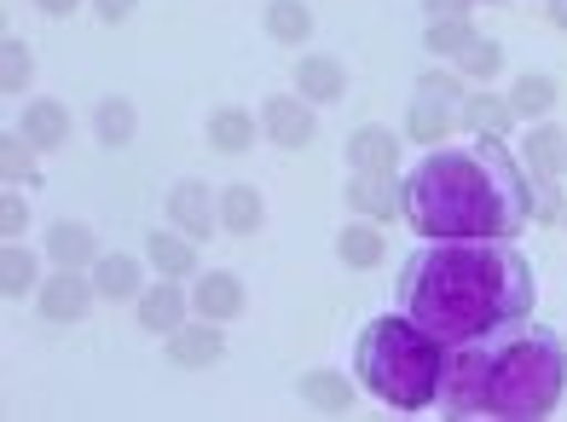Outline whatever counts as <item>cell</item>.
<instances>
[{
	"mask_svg": "<svg viewBox=\"0 0 567 422\" xmlns=\"http://www.w3.org/2000/svg\"><path fill=\"white\" fill-rule=\"evenodd\" d=\"M533 267L504 237H434L417 249L400 278V307L434 341L470 348V341L509 336L533 312Z\"/></svg>",
	"mask_w": 567,
	"mask_h": 422,
	"instance_id": "obj_1",
	"label": "cell"
},
{
	"mask_svg": "<svg viewBox=\"0 0 567 422\" xmlns=\"http://www.w3.org/2000/svg\"><path fill=\"white\" fill-rule=\"evenodd\" d=\"M533 215V186L504 140L475 151H434L405 179V220L417 237H509Z\"/></svg>",
	"mask_w": 567,
	"mask_h": 422,
	"instance_id": "obj_2",
	"label": "cell"
},
{
	"mask_svg": "<svg viewBox=\"0 0 567 422\" xmlns=\"http://www.w3.org/2000/svg\"><path fill=\"white\" fill-rule=\"evenodd\" d=\"M567 348L545 325H515L509 336L470 341L446 353L441 411L452 416H550L561 405Z\"/></svg>",
	"mask_w": 567,
	"mask_h": 422,
	"instance_id": "obj_3",
	"label": "cell"
},
{
	"mask_svg": "<svg viewBox=\"0 0 567 422\" xmlns=\"http://www.w3.org/2000/svg\"><path fill=\"white\" fill-rule=\"evenodd\" d=\"M353 377L365 382L382 405L423 411V405L441 400L446 341H434L417 319H405V312L371 319L365 330H359V348H353Z\"/></svg>",
	"mask_w": 567,
	"mask_h": 422,
	"instance_id": "obj_4",
	"label": "cell"
},
{
	"mask_svg": "<svg viewBox=\"0 0 567 422\" xmlns=\"http://www.w3.org/2000/svg\"><path fill=\"white\" fill-rule=\"evenodd\" d=\"M261 122H267L272 145H284V151H301V145H313V134H319L313 99H301V93H272V99L261 104Z\"/></svg>",
	"mask_w": 567,
	"mask_h": 422,
	"instance_id": "obj_5",
	"label": "cell"
},
{
	"mask_svg": "<svg viewBox=\"0 0 567 422\" xmlns=\"http://www.w3.org/2000/svg\"><path fill=\"white\" fill-rule=\"evenodd\" d=\"M99 301V289H93V272L82 278L75 267H59L53 278L41 284V319L47 325H75L82 312Z\"/></svg>",
	"mask_w": 567,
	"mask_h": 422,
	"instance_id": "obj_6",
	"label": "cell"
},
{
	"mask_svg": "<svg viewBox=\"0 0 567 422\" xmlns=\"http://www.w3.org/2000/svg\"><path fill=\"white\" fill-rule=\"evenodd\" d=\"M348 208H359L365 220H394L405 208V186L394 179V168H365L348 179Z\"/></svg>",
	"mask_w": 567,
	"mask_h": 422,
	"instance_id": "obj_7",
	"label": "cell"
},
{
	"mask_svg": "<svg viewBox=\"0 0 567 422\" xmlns=\"http://www.w3.org/2000/svg\"><path fill=\"white\" fill-rule=\"evenodd\" d=\"M168 220L186 237H209L220 226V203H215V192L203 186V179H179V186L168 192Z\"/></svg>",
	"mask_w": 567,
	"mask_h": 422,
	"instance_id": "obj_8",
	"label": "cell"
},
{
	"mask_svg": "<svg viewBox=\"0 0 567 422\" xmlns=\"http://www.w3.org/2000/svg\"><path fill=\"white\" fill-rule=\"evenodd\" d=\"M192 312V296L179 289V278H163L157 289H140V325L151 336H174Z\"/></svg>",
	"mask_w": 567,
	"mask_h": 422,
	"instance_id": "obj_9",
	"label": "cell"
},
{
	"mask_svg": "<svg viewBox=\"0 0 567 422\" xmlns=\"http://www.w3.org/2000/svg\"><path fill=\"white\" fill-rule=\"evenodd\" d=\"M226 353V336L215 319H197V325H179L168 336V359L179 364V371H203V364H215Z\"/></svg>",
	"mask_w": 567,
	"mask_h": 422,
	"instance_id": "obj_10",
	"label": "cell"
},
{
	"mask_svg": "<svg viewBox=\"0 0 567 422\" xmlns=\"http://www.w3.org/2000/svg\"><path fill=\"white\" fill-rule=\"evenodd\" d=\"M192 307H197V319H215V325L238 319L244 312V278L238 272H203L197 289H192Z\"/></svg>",
	"mask_w": 567,
	"mask_h": 422,
	"instance_id": "obj_11",
	"label": "cell"
},
{
	"mask_svg": "<svg viewBox=\"0 0 567 422\" xmlns=\"http://www.w3.org/2000/svg\"><path fill=\"white\" fill-rule=\"evenodd\" d=\"M348 168L353 174H365V168H394V156H400V134H389L382 122H365V127H353L348 134Z\"/></svg>",
	"mask_w": 567,
	"mask_h": 422,
	"instance_id": "obj_12",
	"label": "cell"
},
{
	"mask_svg": "<svg viewBox=\"0 0 567 422\" xmlns=\"http://www.w3.org/2000/svg\"><path fill=\"white\" fill-rule=\"evenodd\" d=\"M93 289L105 301H140V289H145L140 260L134 255H99L93 260Z\"/></svg>",
	"mask_w": 567,
	"mask_h": 422,
	"instance_id": "obj_13",
	"label": "cell"
},
{
	"mask_svg": "<svg viewBox=\"0 0 567 422\" xmlns=\"http://www.w3.org/2000/svg\"><path fill=\"white\" fill-rule=\"evenodd\" d=\"M47 255L59 260V267H93L99 260V244H93V226H82V220H59L53 231H47Z\"/></svg>",
	"mask_w": 567,
	"mask_h": 422,
	"instance_id": "obj_14",
	"label": "cell"
},
{
	"mask_svg": "<svg viewBox=\"0 0 567 422\" xmlns=\"http://www.w3.org/2000/svg\"><path fill=\"white\" fill-rule=\"evenodd\" d=\"M192 244H197V237H186L179 226H174V231H151V244H145V249H151V267H157L163 278L197 272V249H192Z\"/></svg>",
	"mask_w": 567,
	"mask_h": 422,
	"instance_id": "obj_15",
	"label": "cell"
},
{
	"mask_svg": "<svg viewBox=\"0 0 567 422\" xmlns=\"http://www.w3.org/2000/svg\"><path fill=\"white\" fill-rule=\"evenodd\" d=\"M342 88H348V75H342V64H337V59H301V64H296V93H301V99H313V104H337V99H342Z\"/></svg>",
	"mask_w": 567,
	"mask_h": 422,
	"instance_id": "obj_16",
	"label": "cell"
},
{
	"mask_svg": "<svg viewBox=\"0 0 567 422\" xmlns=\"http://www.w3.org/2000/svg\"><path fill=\"white\" fill-rule=\"evenodd\" d=\"M23 140H30L35 151H59L70 140V111H64V104H53V99L30 104V111H23Z\"/></svg>",
	"mask_w": 567,
	"mask_h": 422,
	"instance_id": "obj_17",
	"label": "cell"
},
{
	"mask_svg": "<svg viewBox=\"0 0 567 422\" xmlns=\"http://www.w3.org/2000/svg\"><path fill=\"white\" fill-rule=\"evenodd\" d=\"M261 220H267V208H261V192H255V186H226L220 192V226L231 237L261 231Z\"/></svg>",
	"mask_w": 567,
	"mask_h": 422,
	"instance_id": "obj_18",
	"label": "cell"
},
{
	"mask_svg": "<svg viewBox=\"0 0 567 422\" xmlns=\"http://www.w3.org/2000/svg\"><path fill=\"white\" fill-rule=\"evenodd\" d=\"M301 400L313 411H324V416H342L353 405V382L342 371H307L301 377Z\"/></svg>",
	"mask_w": 567,
	"mask_h": 422,
	"instance_id": "obj_19",
	"label": "cell"
},
{
	"mask_svg": "<svg viewBox=\"0 0 567 422\" xmlns=\"http://www.w3.org/2000/svg\"><path fill=\"white\" fill-rule=\"evenodd\" d=\"M522 156H527V174L550 179V174H561V156H567V134H561V127H550V122H538L533 134H527V145H522Z\"/></svg>",
	"mask_w": 567,
	"mask_h": 422,
	"instance_id": "obj_20",
	"label": "cell"
},
{
	"mask_svg": "<svg viewBox=\"0 0 567 422\" xmlns=\"http://www.w3.org/2000/svg\"><path fill=\"white\" fill-rule=\"evenodd\" d=\"M209 145L220 156H244L255 145V116L249 111H231V104H226V111H215L209 116Z\"/></svg>",
	"mask_w": 567,
	"mask_h": 422,
	"instance_id": "obj_21",
	"label": "cell"
},
{
	"mask_svg": "<svg viewBox=\"0 0 567 422\" xmlns=\"http://www.w3.org/2000/svg\"><path fill=\"white\" fill-rule=\"evenodd\" d=\"M382 249H389V244H382L377 220H365V226H342V237H337V255H342V267H359V272H365V267H377V260H382Z\"/></svg>",
	"mask_w": 567,
	"mask_h": 422,
	"instance_id": "obj_22",
	"label": "cell"
},
{
	"mask_svg": "<svg viewBox=\"0 0 567 422\" xmlns=\"http://www.w3.org/2000/svg\"><path fill=\"white\" fill-rule=\"evenodd\" d=\"M452 122H457V116L446 111V99H429V93H423L417 104H411L405 134L417 140V145H429V151H434V140H446V134H452Z\"/></svg>",
	"mask_w": 567,
	"mask_h": 422,
	"instance_id": "obj_23",
	"label": "cell"
},
{
	"mask_svg": "<svg viewBox=\"0 0 567 422\" xmlns=\"http://www.w3.org/2000/svg\"><path fill=\"white\" fill-rule=\"evenodd\" d=\"M463 122H470L475 134H486V140H504V134H509V122H515V111H509V99L475 93V99H463Z\"/></svg>",
	"mask_w": 567,
	"mask_h": 422,
	"instance_id": "obj_24",
	"label": "cell"
},
{
	"mask_svg": "<svg viewBox=\"0 0 567 422\" xmlns=\"http://www.w3.org/2000/svg\"><path fill=\"white\" fill-rule=\"evenodd\" d=\"M481 35H475V23L470 18H441V23H429L423 30V47L434 52V59H463Z\"/></svg>",
	"mask_w": 567,
	"mask_h": 422,
	"instance_id": "obj_25",
	"label": "cell"
},
{
	"mask_svg": "<svg viewBox=\"0 0 567 422\" xmlns=\"http://www.w3.org/2000/svg\"><path fill=\"white\" fill-rule=\"evenodd\" d=\"M267 35L284 41V47H301L307 35H313V12H307L301 0H272L267 7Z\"/></svg>",
	"mask_w": 567,
	"mask_h": 422,
	"instance_id": "obj_26",
	"label": "cell"
},
{
	"mask_svg": "<svg viewBox=\"0 0 567 422\" xmlns=\"http://www.w3.org/2000/svg\"><path fill=\"white\" fill-rule=\"evenodd\" d=\"M35 249H23L18 237H7V255H0V289H7V296H30L35 289Z\"/></svg>",
	"mask_w": 567,
	"mask_h": 422,
	"instance_id": "obj_27",
	"label": "cell"
},
{
	"mask_svg": "<svg viewBox=\"0 0 567 422\" xmlns=\"http://www.w3.org/2000/svg\"><path fill=\"white\" fill-rule=\"evenodd\" d=\"M134 127H140V116H134V104H127V99H105L93 111V134L105 145H127V140H134Z\"/></svg>",
	"mask_w": 567,
	"mask_h": 422,
	"instance_id": "obj_28",
	"label": "cell"
},
{
	"mask_svg": "<svg viewBox=\"0 0 567 422\" xmlns=\"http://www.w3.org/2000/svg\"><path fill=\"white\" fill-rule=\"evenodd\" d=\"M556 82H550V75H522V82H515V93H509V111L515 116H545L550 111V104H556Z\"/></svg>",
	"mask_w": 567,
	"mask_h": 422,
	"instance_id": "obj_29",
	"label": "cell"
},
{
	"mask_svg": "<svg viewBox=\"0 0 567 422\" xmlns=\"http://www.w3.org/2000/svg\"><path fill=\"white\" fill-rule=\"evenodd\" d=\"M457 64H463V75H475V82H493V75L504 70V47L498 41H475Z\"/></svg>",
	"mask_w": 567,
	"mask_h": 422,
	"instance_id": "obj_30",
	"label": "cell"
},
{
	"mask_svg": "<svg viewBox=\"0 0 567 422\" xmlns=\"http://www.w3.org/2000/svg\"><path fill=\"white\" fill-rule=\"evenodd\" d=\"M0 64H7V70H0V88H7V93H23V88H30V47H23V41H7Z\"/></svg>",
	"mask_w": 567,
	"mask_h": 422,
	"instance_id": "obj_31",
	"label": "cell"
},
{
	"mask_svg": "<svg viewBox=\"0 0 567 422\" xmlns=\"http://www.w3.org/2000/svg\"><path fill=\"white\" fill-rule=\"evenodd\" d=\"M30 140H23V134H12L7 140V179H23V186H30V179H35V163H30Z\"/></svg>",
	"mask_w": 567,
	"mask_h": 422,
	"instance_id": "obj_32",
	"label": "cell"
},
{
	"mask_svg": "<svg viewBox=\"0 0 567 422\" xmlns=\"http://www.w3.org/2000/svg\"><path fill=\"white\" fill-rule=\"evenodd\" d=\"M23 226H30V208H23L18 192H7V203H0V231H7V237H23Z\"/></svg>",
	"mask_w": 567,
	"mask_h": 422,
	"instance_id": "obj_33",
	"label": "cell"
},
{
	"mask_svg": "<svg viewBox=\"0 0 567 422\" xmlns=\"http://www.w3.org/2000/svg\"><path fill=\"white\" fill-rule=\"evenodd\" d=\"M93 7H99V18H105V23H122V18H134L140 0H93Z\"/></svg>",
	"mask_w": 567,
	"mask_h": 422,
	"instance_id": "obj_34",
	"label": "cell"
},
{
	"mask_svg": "<svg viewBox=\"0 0 567 422\" xmlns=\"http://www.w3.org/2000/svg\"><path fill=\"white\" fill-rule=\"evenodd\" d=\"M423 93H429V99H446V104H452V99H457V82H452V75H423Z\"/></svg>",
	"mask_w": 567,
	"mask_h": 422,
	"instance_id": "obj_35",
	"label": "cell"
},
{
	"mask_svg": "<svg viewBox=\"0 0 567 422\" xmlns=\"http://www.w3.org/2000/svg\"><path fill=\"white\" fill-rule=\"evenodd\" d=\"M35 7H41L47 18H70L75 7H82V0H35Z\"/></svg>",
	"mask_w": 567,
	"mask_h": 422,
	"instance_id": "obj_36",
	"label": "cell"
},
{
	"mask_svg": "<svg viewBox=\"0 0 567 422\" xmlns=\"http://www.w3.org/2000/svg\"><path fill=\"white\" fill-rule=\"evenodd\" d=\"M561 174H567V156H561Z\"/></svg>",
	"mask_w": 567,
	"mask_h": 422,
	"instance_id": "obj_37",
	"label": "cell"
},
{
	"mask_svg": "<svg viewBox=\"0 0 567 422\" xmlns=\"http://www.w3.org/2000/svg\"><path fill=\"white\" fill-rule=\"evenodd\" d=\"M561 226H567V208H561Z\"/></svg>",
	"mask_w": 567,
	"mask_h": 422,
	"instance_id": "obj_38",
	"label": "cell"
}]
</instances>
